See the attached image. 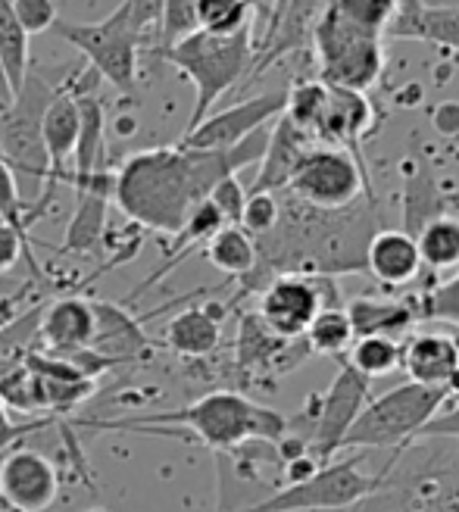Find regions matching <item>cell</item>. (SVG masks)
<instances>
[{
	"instance_id": "obj_55",
	"label": "cell",
	"mask_w": 459,
	"mask_h": 512,
	"mask_svg": "<svg viewBox=\"0 0 459 512\" xmlns=\"http://www.w3.org/2000/svg\"><path fill=\"white\" fill-rule=\"evenodd\" d=\"M0 512H4V509H0Z\"/></svg>"
},
{
	"instance_id": "obj_28",
	"label": "cell",
	"mask_w": 459,
	"mask_h": 512,
	"mask_svg": "<svg viewBox=\"0 0 459 512\" xmlns=\"http://www.w3.org/2000/svg\"><path fill=\"white\" fill-rule=\"evenodd\" d=\"M203 256L228 278H247L257 266V241H253L241 225H225L207 241Z\"/></svg>"
},
{
	"instance_id": "obj_52",
	"label": "cell",
	"mask_w": 459,
	"mask_h": 512,
	"mask_svg": "<svg viewBox=\"0 0 459 512\" xmlns=\"http://www.w3.org/2000/svg\"><path fill=\"white\" fill-rule=\"evenodd\" d=\"M88 512H110V509H88Z\"/></svg>"
},
{
	"instance_id": "obj_31",
	"label": "cell",
	"mask_w": 459,
	"mask_h": 512,
	"mask_svg": "<svg viewBox=\"0 0 459 512\" xmlns=\"http://www.w3.org/2000/svg\"><path fill=\"white\" fill-rule=\"evenodd\" d=\"M388 35L406 41L441 44L459 54V10H422L413 19H394Z\"/></svg>"
},
{
	"instance_id": "obj_42",
	"label": "cell",
	"mask_w": 459,
	"mask_h": 512,
	"mask_svg": "<svg viewBox=\"0 0 459 512\" xmlns=\"http://www.w3.org/2000/svg\"><path fill=\"white\" fill-rule=\"evenodd\" d=\"M207 200L219 210V216L228 225H238L241 213H244V203H247V188L238 182V175H232V178H222V182L207 194Z\"/></svg>"
},
{
	"instance_id": "obj_29",
	"label": "cell",
	"mask_w": 459,
	"mask_h": 512,
	"mask_svg": "<svg viewBox=\"0 0 459 512\" xmlns=\"http://www.w3.org/2000/svg\"><path fill=\"white\" fill-rule=\"evenodd\" d=\"M435 216H444V197L428 166H416V172L406 178V194H403V232L413 235L431 222Z\"/></svg>"
},
{
	"instance_id": "obj_5",
	"label": "cell",
	"mask_w": 459,
	"mask_h": 512,
	"mask_svg": "<svg viewBox=\"0 0 459 512\" xmlns=\"http://www.w3.org/2000/svg\"><path fill=\"white\" fill-rule=\"evenodd\" d=\"M453 400L444 388H422V384H397L388 394H381L363 406V413L350 425L344 450H403L410 447L419 431L435 419Z\"/></svg>"
},
{
	"instance_id": "obj_50",
	"label": "cell",
	"mask_w": 459,
	"mask_h": 512,
	"mask_svg": "<svg viewBox=\"0 0 459 512\" xmlns=\"http://www.w3.org/2000/svg\"><path fill=\"white\" fill-rule=\"evenodd\" d=\"M13 100V94H10V85H7V79H4V69H0V104H10Z\"/></svg>"
},
{
	"instance_id": "obj_16",
	"label": "cell",
	"mask_w": 459,
	"mask_h": 512,
	"mask_svg": "<svg viewBox=\"0 0 459 512\" xmlns=\"http://www.w3.org/2000/svg\"><path fill=\"white\" fill-rule=\"evenodd\" d=\"M400 369L422 388H444L459 397V338L419 331L400 344Z\"/></svg>"
},
{
	"instance_id": "obj_22",
	"label": "cell",
	"mask_w": 459,
	"mask_h": 512,
	"mask_svg": "<svg viewBox=\"0 0 459 512\" xmlns=\"http://www.w3.org/2000/svg\"><path fill=\"white\" fill-rule=\"evenodd\" d=\"M225 310L228 306L222 303H200L175 313L163 328L166 350L182 356V360H207V356H213L222 341Z\"/></svg>"
},
{
	"instance_id": "obj_6",
	"label": "cell",
	"mask_w": 459,
	"mask_h": 512,
	"mask_svg": "<svg viewBox=\"0 0 459 512\" xmlns=\"http://www.w3.org/2000/svg\"><path fill=\"white\" fill-rule=\"evenodd\" d=\"M57 38H63L69 47H75L91 63L94 75L110 82L119 94H132L138 85V50L144 44V35L129 13V4H122L97 22H75V19H57L54 22Z\"/></svg>"
},
{
	"instance_id": "obj_24",
	"label": "cell",
	"mask_w": 459,
	"mask_h": 512,
	"mask_svg": "<svg viewBox=\"0 0 459 512\" xmlns=\"http://www.w3.org/2000/svg\"><path fill=\"white\" fill-rule=\"evenodd\" d=\"M79 128H82L79 94L72 88H57L41 119V138L50 160V188H57L66 178V163L72 160L75 144H79Z\"/></svg>"
},
{
	"instance_id": "obj_33",
	"label": "cell",
	"mask_w": 459,
	"mask_h": 512,
	"mask_svg": "<svg viewBox=\"0 0 459 512\" xmlns=\"http://www.w3.org/2000/svg\"><path fill=\"white\" fill-rule=\"evenodd\" d=\"M347 366L363 378H385L400 369V341L394 338H356L347 350Z\"/></svg>"
},
{
	"instance_id": "obj_18",
	"label": "cell",
	"mask_w": 459,
	"mask_h": 512,
	"mask_svg": "<svg viewBox=\"0 0 459 512\" xmlns=\"http://www.w3.org/2000/svg\"><path fill=\"white\" fill-rule=\"evenodd\" d=\"M372 125H375V110H372L366 94L344 91V88H328L325 110H322V119H319V128H316V144L341 147V150L353 153V157L363 163V141L369 138Z\"/></svg>"
},
{
	"instance_id": "obj_19",
	"label": "cell",
	"mask_w": 459,
	"mask_h": 512,
	"mask_svg": "<svg viewBox=\"0 0 459 512\" xmlns=\"http://www.w3.org/2000/svg\"><path fill=\"white\" fill-rule=\"evenodd\" d=\"M91 306H94V341L88 350L100 363H107V369L119 363H132L153 347V341L141 328L144 316L138 319L125 306L107 300H91Z\"/></svg>"
},
{
	"instance_id": "obj_3",
	"label": "cell",
	"mask_w": 459,
	"mask_h": 512,
	"mask_svg": "<svg viewBox=\"0 0 459 512\" xmlns=\"http://www.w3.org/2000/svg\"><path fill=\"white\" fill-rule=\"evenodd\" d=\"M347 512H459V441L419 438L397 450L378 491Z\"/></svg>"
},
{
	"instance_id": "obj_54",
	"label": "cell",
	"mask_w": 459,
	"mask_h": 512,
	"mask_svg": "<svg viewBox=\"0 0 459 512\" xmlns=\"http://www.w3.org/2000/svg\"><path fill=\"white\" fill-rule=\"evenodd\" d=\"M0 110H7V107H4V104H0Z\"/></svg>"
},
{
	"instance_id": "obj_49",
	"label": "cell",
	"mask_w": 459,
	"mask_h": 512,
	"mask_svg": "<svg viewBox=\"0 0 459 512\" xmlns=\"http://www.w3.org/2000/svg\"><path fill=\"white\" fill-rule=\"evenodd\" d=\"M419 13H422L419 0H400V16H397V19H413V16H419Z\"/></svg>"
},
{
	"instance_id": "obj_41",
	"label": "cell",
	"mask_w": 459,
	"mask_h": 512,
	"mask_svg": "<svg viewBox=\"0 0 459 512\" xmlns=\"http://www.w3.org/2000/svg\"><path fill=\"white\" fill-rule=\"evenodd\" d=\"M10 7L19 19V25L29 35H41L54 29V22L60 19L54 0H10Z\"/></svg>"
},
{
	"instance_id": "obj_17",
	"label": "cell",
	"mask_w": 459,
	"mask_h": 512,
	"mask_svg": "<svg viewBox=\"0 0 459 512\" xmlns=\"http://www.w3.org/2000/svg\"><path fill=\"white\" fill-rule=\"evenodd\" d=\"M310 360L306 341H285L272 335V331L260 322L257 313H247L238 328V366L250 378H269V375H285L297 369L300 363Z\"/></svg>"
},
{
	"instance_id": "obj_46",
	"label": "cell",
	"mask_w": 459,
	"mask_h": 512,
	"mask_svg": "<svg viewBox=\"0 0 459 512\" xmlns=\"http://www.w3.org/2000/svg\"><path fill=\"white\" fill-rule=\"evenodd\" d=\"M125 4H129V13H132V19L138 25V32L147 41L150 32H157V22H160L166 0H125Z\"/></svg>"
},
{
	"instance_id": "obj_32",
	"label": "cell",
	"mask_w": 459,
	"mask_h": 512,
	"mask_svg": "<svg viewBox=\"0 0 459 512\" xmlns=\"http://www.w3.org/2000/svg\"><path fill=\"white\" fill-rule=\"evenodd\" d=\"M303 341H306L310 356H347V350L353 344V328L347 322L344 306H328V310H319L313 325L306 328Z\"/></svg>"
},
{
	"instance_id": "obj_11",
	"label": "cell",
	"mask_w": 459,
	"mask_h": 512,
	"mask_svg": "<svg viewBox=\"0 0 459 512\" xmlns=\"http://www.w3.org/2000/svg\"><path fill=\"white\" fill-rule=\"evenodd\" d=\"M328 306H344L335 278L285 272L263 285L257 316L272 335L285 341H300L319 316V310H328Z\"/></svg>"
},
{
	"instance_id": "obj_35",
	"label": "cell",
	"mask_w": 459,
	"mask_h": 512,
	"mask_svg": "<svg viewBox=\"0 0 459 512\" xmlns=\"http://www.w3.org/2000/svg\"><path fill=\"white\" fill-rule=\"evenodd\" d=\"M253 0H197L200 32L210 35H235L253 25Z\"/></svg>"
},
{
	"instance_id": "obj_20",
	"label": "cell",
	"mask_w": 459,
	"mask_h": 512,
	"mask_svg": "<svg viewBox=\"0 0 459 512\" xmlns=\"http://www.w3.org/2000/svg\"><path fill=\"white\" fill-rule=\"evenodd\" d=\"M35 338L50 356H72L94 341V306L88 297H60L41 306Z\"/></svg>"
},
{
	"instance_id": "obj_27",
	"label": "cell",
	"mask_w": 459,
	"mask_h": 512,
	"mask_svg": "<svg viewBox=\"0 0 459 512\" xmlns=\"http://www.w3.org/2000/svg\"><path fill=\"white\" fill-rule=\"evenodd\" d=\"M416 250L422 260V275H428L431 288H435V275L459 269V219L444 213L425 222L416 232Z\"/></svg>"
},
{
	"instance_id": "obj_10",
	"label": "cell",
	"mask_w": 459,
	"mask_h": 512,
	"mask_svg": "<svg viewBox=\"0 0 459 512\" xmlns=\"http://www.w3.org/2000/svg\"><path fill=\"white\" fill-rule=\"evenodd\" d=\"M285 191L316 210H347L363 197L375 200L366 166L353 153L328 144H316L306 153Z\"/></svg>"
},
{
	"instance_id": "obj_1",
	"label": "cell",
	"mask_w": 459,
	"mask_h": 512,
	"mask_svg": "<svg viewBox=\"0 0 459 512\" xmlns=\"http://www.w3.org/2000/svg\"><path fill=\"white\" fill-rule=\"evenodd\" d=\"M269 128L228 150H188L182 144L141 150L113 172V200L141 228L175 238L191 210L207 200L222 178L263 160Z\"/></svg>"
},
{
	"instance_id": "obj_40",
	"label": "cell",
	"mask_w": 459,
	"mask_h": 512,
	"mask_svg": "<svg viewBox=\"0 0 459 512\" xmlns=\"http://www.w3.org/2000/svg\"><path fill=\"white\" fill-rule=\"evenodd\" d=\"M38 316H41V306H32V310H25L22 316H16L13 322L0 328V372L25 353V347H29L38 328Z\"/></svg>"
},
{
	"instance_id": "obj_21",
	"label": "cell",
	"mask_w": 459,
	"mask_h": 512,
	"mask_svg": "<svg viewBox=\"0 0 459 512\" xmlns=\"http://www.w3.org/2000/svg\"><path fill=\"white\" fill-rule=\"evenodd\" d=\"M366 272L385 288H410L422 278L416 238L403 228H378L366 247Z\"/></svg>"
},
{
	"instance_id": "obj_15",
	"label": "cell",
	"mask_w": 459,
	"mask_h": 512,
	"mask_svg": "<svg viewBox=\"0 0 459 512\" xmlns=\"http://www.w3.org/2000/svg\"><path fill=\"white\" fill-rule=\"evenodd\" d=\"M331 4H335V0H288L282 13L266 25L263 38L257 41V60H253L250 79L263 75L278 60L306 54V50L313 47V35L319 29L322 16L331 10Z\"/></svg>"
},
{
	"instance_id": "obj_38",
	"label": "cell",
	"mask_w": 459,
	"mask_h": 512,
	"mask_svg": "<svg viewBox=\"0 0 459 512\" xmlns=\"http://www.w3.org/2000/svg\"><path fill=\"white\" fill-rule=\"evenodd\" d=\"M278 216H282V203H278V191H247V203L241 213V228L257 241L263 235H269L278 225Z\"/></svg>"
},
{
	"instance_id": "obj_43",
	"label": "cell",
	"mask_w": 459,
	"mask_h": 512,
	"mask_svg": "<svg viewBox=\"0 0 459 512\" xmlns=\"http://www.w3.org/2000/svg\"><path fill=\"white\" fill-rule=\"evenodd\" d=\"M54 425H57L54 416H41V419H29V422H13L7 403L0 400V453L19 447V441L25 438V434H35V431H44V428H54Z\"/></svg>"
},
{
	"instance_id": "obj_2",
	"label": "cell",
	"mask_w": 459,
	"mask_h": 512,
	"mask_svg": "<svg viewBox=\"0 0 459 512\" xmlns=\"http://www.w3.org/2000/svg\"><path fill=\"white\" fill-rule=\"evenodd\" d=\"M85 428L100 431H141V434H182L188 431L194 441L216 453H235L244 444H278L291 431V419L278 409L253 403L238 391H210L200 400L169 409V413H144L129 419H97L82 422Z\"/></svg>"
},
{
	"instance_id": "obj_51",
	"label": "cell",
	"mask_w": 459,
	"mask_h": 512,
	"mask_svg": "<svg viewBox=\"0 0 459 512\" xmlns=\"http://www.w3.org/2000/svg\"><path fill=\"white\" fill-rule=\"evenodd\" d=\"M263 4H269V22H272L278 13H282V7L288 4V0H263ZM269 22H266V25H269Z\"/></svg>"
},
{
	"instance_id": "obj_34",
	"label": "cell",
	"mask_w": 459,
	"mask_h": 512,
	"mask_svg": "<svg viewBox=\"0 0 459 512\" xmlns=\"http://www.w3.org/2000/svg\"><path fill=\"white\" fill-rule=\"evenodd\" d=\"M331 10L350 22L353 29L385 38L394 19L400 16V0H335Z\"/></svg>"
},
{
	"instance_id": "obj_36",
	"label": "cell",
	"mask_w": 459,
	"mask_h": 512,
	"mask_svg": "<svg viewBox=\"0 0 459 512\" xmlns=\"http://www.w3.org/2000/svg\"><path fill=\"white\" fill-rule=\"evenodd\" d=\"M194 32H200L197 0H166L163 13H160V22H157V44H153V50L172 47L178 41L191 38Z\"/></svg>"
},
{
	"instance_id": "obj_45",
	"label": "cell",
	"mask_w": 459,
	"mask_h": 512,
	"mask_svg": "<svg viewBox=\"0 0 459 512\" xmlns=\"http://www.w3.org/2000/svg\"><path fill=\"white\" fill-rule=\"evenodd\" d=\"M419 438H435V441H459V397H453L441 413L431 419L422 431ZM416 438V441H419Z\"/></svg>"
},
{
	"instance_id": "obj_9",
	"label": "cell",
	"mask_w": 459,
	"mask_h": 512,
	"mask_svg": "<svg viewBox=\"0 0 459 512\" xmlns=\"http://www.w3.org/2000/svg\"><path fill=\"white\" fill-rule=\"evenodd\" d=\"M381 484V472L366 475L360 469V456L331 459L319 466L310 478L282 484L263 500L250 503L238 512H347L356 503L372 497Z\"/></svg>"
},
{
	"instance_id": "obj_7",
	"label": "cell",
	"mask_w": 459,
	"mask_h": 512,
	"mask_svg": "<svg viewBox=\"0 0 459 512\" xmlns=\"http://www.w3.org/2000/svg\"><path fill=\"white\" fill-rule=\"evenodd\" d=\"M54 94L57 88H50L41 75L29 69L7 110H0V157L16 175V185L32 182L41 191L38 197H50V160L41 138V119Z\"/></svg>"
},
{
	"instance_id": "obj_47",
	"label": "cell",
	"mask_w": 459,
	"mask_h": 512,
	"mask_svg": "<svg viewBox=\"0 0 459 512\" xmlns=\"http://www.w3.org/2000/svg\"><path fill=\"white\" fill-rule=\"evenodd\" d=\"M435 128L441 135H456L459 132V104H453V100L441 104L435 110Z\"/></svg>"
},
{
	"instance_id": "obj_44",
	"label": "cell",
	"mask_w": 459,
	"mask_h": 512,
	"mask_svg": "<svg viewBox=\"0 0 459 512\" xmlns=\"http://www.w3.org/2000/svg\"><path fill=\"white\" fill-rule=\"evenodd\" d=\"M19 260H29L32 272L41 275L38 263L32 260V250H29V241H25L16 228H10L7 222H0V275H7L19 266Z\"/></svg>"
},
{
	"instance_id": "obj_30",
	"label": "cell",
	"mask_w": 459,
	"mask_h": 512,
	"mask_svg": "<svg viewBox=\"0 0 459 512\" xmlns=\"http://www.w3.org/2000/svg\"><path fill=\"white\" fill-rule=\"evenodd\" d=\"M29 32L22 29L10 0H0V69L10 85V94H16L29 75Z\"/></svg>"
},
{
	"instance_id": "obj_53",
	"label": "cell",
	"mask_w": 459,
	"mask_h": 512,
	"mask_svg": "<svg viewBox=\"0 0 459 512\" xmlns=\"http://www.w3.org/2000/svg\"><path fill=\"white\" fill-rule=\"evenodd\" d=\"M253 4H257V7H260V4H263V0H253Z\"/></svg>"
},
{
	"instance_id": "obj_8",
	"label": "cell",
	"mask_w": 459,
	"mask_h": 512,
	"mask_svg": "<svg viewBox=\"0 0 459 512\" xmlns=\"http://www.w3.org/2000/svg\"><path fill=\"white\" fill-rule=\"evenodd\" d=\"M310 54L319 69V82L328 88L366 94L385 72V38L353 29L335 10L322 16Z\"/></svg>"
},
{
	"instance_id": "obj_13",
	"label": "cell",
	"mask_w": 459,
	"mask_h": 512,
	"mask_svg": "<svg viewBox=\"0 0 459 512\" xmlns=\"http://www.w3.org/2000/svg\"><path fill=\"white\" fill-rule=\"evenodd\" d=\"M288 91H266L253 94L241 104H232L219 113H210L200 125H194L191 132L182 135V147L188 150H228L250 138L260 128H269L278 116L285 113Z\"/></svg>"
},
{
	"instance_id": "obj_25",
	"label": "cell",
	"mask_w": 459,
	"mask_h": 512,
	"mask_svg": "<svg viewBox=\"0 0 459 512\" xmlns=\"http://www.w3.org/2000/svg\"><path fill=\"white\" fill-rule=\"evenodd\" d=\"M75 191H79V203H75V213L66 225L63 253H91L104 241L107 210L113 200V172L104 169L100 175H94L88 185Z\"/></svg>"
},
{
	"instance_id": "obj_37",
	"label": "cell",
	"mask_w": 459,
	"mask_h": 512,
	"mask_svg": "<svg viewBox=\"0 0 459 512\" xmlns=\"http://www.w3.org/2000/svg\"><path fill=\"white\" fill-rule=\"evenodd\" d=\"M35 219H38V213L32 210V203H25V197L16 185V175L10 172L4 157H0V222H7L29 241V228L35 225Z\"/></svg>"
},
{
	"instance_id": "obj_23",
	"label": "cell",
	"mask_w": 459,
	"mask_h": 512,
	"mask_svg": "<svg viewBox=\"0 0 459 512\" xmlns=\"http://www.w3.org/2000/svg\"><path fill=\"white\" fill-rule=\"evenodd\" d=\"M313 147H316V141L310 135L300 132L291 119L278 116L269 128V144H266V153L260 160V172H257V178H253L250 191H272V194L285 191L294 169L300 166V160Z\"/></svg>"
},
{
	"instance_id": "obj_39",
	"label": "cell",
	"mask_w": 459,
	"mask_h": 512,
	"mask_svg": "<svg viewBox=\"0 0 459 512\" xmlns=\"http://www.w3.org/2000/svg\"><path fill=\"white\" fill-rule=\"evenodd\" d=\"M416 300V313L419 319H441L459 328V275L450 281H441V285L422 291Z\"/></svg>"
},
{
	"instance_id": "obj_14",
	"label": "cell",
	"mask_w": 459,
	"mask_h": 512,
	"mask_svg": "<svg viewBox=\"0 0 459 512\" xmlns=\"http://www.w3.org/2000/svg\"><path fill=\"white\" fill-rule=\"evenodd\" d=\"M60 497V469L38 450L13 447L0 459V509L47 512Z\"/></svg>"
},
{
	"instance_id": "obj_26",
	"label": "cell",
	"mask_w": 459,
	"mask_h": 512,
	"mask_svg": "<svg viewBox=\"0 0 459 512\" xmlns=\"http://www.w3.org/2000/svg\"><path fill=\"white\" fill-rule=\"evenodd\" d=\"M347 322L353 328V341L356 338H394L410 335L413 325L419 322L416 313V300L413 297H356L344 306Z\"/></svg>"
},
{
	"instance_id": "obj_4",
	"label": "cell",
	"mask_w": 459,
	"mask_h": 512,
	"mask_svg": "<svg viewBox=\"0 0 459 512\" xmlns=\"http://www.w3.org/2000/svg\"><path fill=\"white\" fill-rule=\"evenodd\" d=\"M153 57L175 66L194 85V110L185 128V132H191L194 125L213 113L222 94L235 91L241 82L250 79L253 60H257V41H253V25L235 35L194 32L191 38L172 47L153 50Z\"/></svg>"
},
{
	"instance_id": "obj_48",
	"label": "cell",
	"mask_w": 459,
	"mask_h": 512,
	"mask_svg": "<svg viewBox=\"0 0 459 512\" xmlns=\"http://www.w3.org/2000/svg\"><path fill=\"white\" fill-rule=\"evenodd\" d=\"M422 10H459V0H419Z\"/></svg>"
},
{
	"instance_id": "obj_12",
	"label": "cell",
	"mask_w": 459,
	"mask_h": 512,
	"mask_svg": "<svg viewBox=\"0 0 459 512\" xmlns=\"http://www.w3.org/2000/svg\"><path fill=\"white\" fill-rule=\"evenodd\" d=\"M369 384H372L369 378H363L360 372L344 363L338 375L331 378L328 391L316 397V409H306L300 416L303 422H310L303 438L310 444V456L319 466L331 463V459L341 453V444L347 438L350 425L369 403Z\"/></svg>"
}]
</instances>
